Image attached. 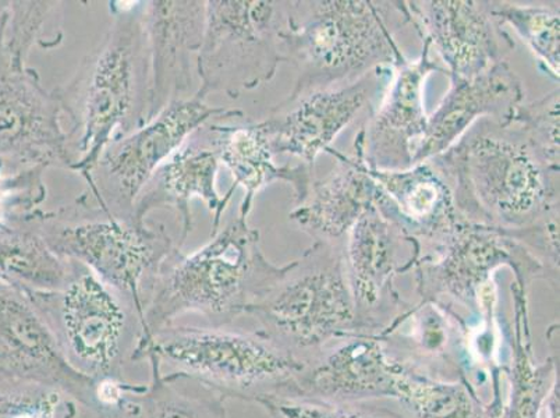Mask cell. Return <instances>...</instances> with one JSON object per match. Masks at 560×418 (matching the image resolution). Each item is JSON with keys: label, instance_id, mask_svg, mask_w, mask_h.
<instances>
[{"label": "cell", "instance_id": "6da1fadb", "mask_svg": "<svg viewBox=\"0 0 560 418\" xmlns=\"http://www.w3.org/2000/svg\"><path fill=\"white\" fill-rule=\"evenodd\" d=\"M110 2L112 20L98 47L68 83L55 90L68 116L69 171L84 176L110 141L151 120L152 78L145 2Z\"/></svg>", "mask_w": 560, "mask_h": 418}, {"label": "cell", "instance_id": "7a4b0ae2", "mask_svg": "<svg viewBox=\"0 0 560 418\" xmlns=\"http://www.w3.org/2000/svg\"><path fill=\"white\" fill-rule=\"evenodd\" d=\"M431 161L444 173L466 222L517 231L559 216V171L512 124L478 120Z\"/></svg>", "mask_w": 560, "mask_h": 418}, {"label": "cell", "instance_id": "3957f363", "mask_svg": "<svg viewBox=\"0 0 560 418\" xmlns=\"http://www.w3.org/2000/svg\"><path fill=\"white\" fill-rule=\"evenodd\" d=\"M284 271L262 253L259 232L236 217L197 252L176 246L162 263L142 315V341L177 318L198 314L211 326L246 315Z\"/></svg>", "mask_w": 560, "mask_h": 418}, {"label": "cell", "instance_id": "277c9868", "mask_svg": "<svg viewBox=\"0 0 560 418\" xmlns=\"http://www.w3.org/2000/svg\"><path fill=\"white\" fill-rule=\"evenodd\" d=\"M407 24L404 2L299 0L287 2L284 62L298 71L290 96L353 83L400 58L395 39Z\"/></svg>", "mask_w": 560, "mask_h": 418}, {"label": "cell", "instance_id": "5b68a950", "mask_svg": "<svg viewBox=\"0 0 560 418\" xmlns=\"http://www.w3.org/2000/svg\"><path fill=\"white\" fill-rule=\"evenodd\" d=\"M154 359L165 372L200 382L222 399L289 397L305 361L259 330L172 324L142 341L132 363Z\"/></svg>", "mask_w": 560, "mask_h": 418}, {"label": "cell", "instance_id": "8992f818", "mask_svg": "<svg viewBox=\"0 0 560 418\" xmlns=\"http://www.w3.org/2000/svg\"><path fill=\"white\" fill-rule=\"evenodd\" d=\"M343 244L314 242L302 257L284 265L277 282L246 311L259 333L300 359L305 351L360 333Z\"/></svg>", "mask_w": 560, "mask_h": 418}, {"label": "cell", "instance_id": "52a82bcc", "mask_svg": "<svg viewBox=\"0 0 560 418\" xmlns=\"http://www.w3.org/2000/svg\"><path fill=\"white\" fill-rule=\"evenodd\" d=\"M34 219L56 254L85 265L144 315L158 271L177 246L164 227L125 221L80 197L54 211L35 209Z\"/></svg>", "mask_w": 560, "mask_h": 418}, {"label": "cell", "instance_id": "ba28073f", "mask_svg": "<svg viewBox=\"0 0 560 418\" xmlns=\"http://www.w3.org/2000/svg\"><path fill=\"white\" fill-rule=\"evenodd\" d=\"M25 294L71 369L95 382L125 379L142 339L141 314L125 294L78 262L63 288Z\"/></svg>", "mask_w": 560, "mask_h": 418}, {"label": "cell", "instance_id": "9c48e42d", "mask_svg": "<svg viewBox=\"0 0 560 418\" xmlns=\"http://www.w3.org/2000/svg\"><path fill=\"white\" fill-rule=\"evenodd\" d=\"M509 268L513 283L528 293L536 279L559 282L521 243L502 229L462 221L444 242L425 249L415 271L421 302L466 310L482 324H495V274ZM456 313V311H455Z\"/></svg>", "mask_w": 560, "mask_h": 418}, {"label": "cell", "instance_id": "30bf717a", "mask_svg": "<svg viewBox=\"0 0 560 418\" xmlns=\"http://www.w3.org/2000/svg\"><path fill=\"white\" fill-rule=\"evenodd\" d=\"M284 28L287 2L207 0L195 95L207 101L221 93L237 100L269 83L284 63Z\"/></svg>", "mask_w": 560, "mask_h": 418}, {"label": "cell", "instance_id": "8fae6325", "mask_svg": "<svg viewBox=\"0 0 560 418\" xmlns=\"http://www.w3.org/2000/svg\"><path fill=\"white\" fill-rule=\"evenodd\" d=\"M226 112L197 95L172 102L149 124L105 147L95 165L81 176L86 188L79 197L110 216L136 222L135 202L158 167L192 131Z\"/></svg>", "mask_w": 560, "mask_h": 418}, {"label": "cell", "instance_id": "7c38bea8", "mask_svg": "<svg viewBox=\"0 0 560 418\" xmlns=\"http://www.w3.org/2000/svg\"><path fill=\"white\" fill-rule=\"evenodd\" d=\"M7 13L0 19V172L35 167L69 171L62 108L38 71L20 63L4 44Z\"/></svg>", "mask_w": 560, "mask_h": 418}, {"label": "cell", "instance_id": "4fadbf2b", "mask_svg": "<svg viewBox=\"0 0 560 418\" xmlns=\"http://www.w3.org/2000/svg\"><path fill=\"white\" fill-rule=\"evenodd\" d=\"M343 258L360 333H382L409 307L395 279L415 269L419 247L374 206L346 236Z\"/></svg>", "mask_w": 560, "mask_h": 418}, {"label": "cell", "instance_id": "5bb4252c", "mask_svg": "<svg viewBox=\"0 0 560 418\" xmlns=\"http://www.w3.org/2000/svg\"><path fill=\"white\" fill-rule=\"evenodd\" d=\"M390 73L392 68L376 69L350 84L289 95L258 121L272 154L298 158L314 171L317 158L386 84Z\"/></svg>", "mask_w": 560, "mask_h": 418}, {"label": "cell", "instance_id": "9a60e30c", "mask_svg": "<svg viewBox=\"0 0 560 418\" xmlns=\"http://www.w3.org/2000/svg\"><path fill=\"white\" fill-rule=\"evenodd\" d=\"M431 55L429 40H422L419 58L409 60L401 55L392 66L378 109L360 127L354 139V152L370 170L404 171L412 166V158L429 125L424 109L425 81L432 71L447 74Z\"/></svg>", "mask_w": 560, "mask_h": 418}, {"label": "cell", "instance_id": "2e32d148", "mask_svg": "<svg viewBox=\"0 0 560 418\" xmlns=\"http://www.w3.org/2000/svg\"><path fill=\"white\" fill-rule=\"evenodd\" d=\"M404 10L407 24L435 49L447 78H476L514 49L511 35L492 14L491 2L421 0L404 2Z\"/></svg>", "mask_w": 560, "mask_h": 418}, {"label": "cell", "instance_id": "e0dca14e", "mask_svg": "<svg viewBox=\"0 0 560 418\" xmlns=\"http://www.w3.org/2000/svg\"><path fill=\"white\" fill-rule=\"evenodd\" d=\"M305 367L293 395L330 403L394 400L405 363L380 334L358 333L320 349Z\"/></svg>", "mask_w": 560, "mask_h": 418}, {"label": "cell", "instance_id": "ac0fdd59", "mask_svg": "<svg viewBox=\"0 0 560 418\" xmlns=\"http://www.w3.org/2000/svg\"><path fill=\"white\" fill-rule=\"evenodd\" d=\"M0 374L58 387L91 410L95 381L71 369L32 299L0 279Z\"/></svg>", "mask_w": 560, "mask_h": 418}, {"label": "cell", "instance_id": "d6986e66", "mask_svg": "<svg viewBox=\"0 0 560 418\" xmlns=\"http://www.w3.org/2000/svg\"><path fill=\"white\" fill-rule=\"evenodd\" d=\"M221 165L208 120L192 131L179 150L173 152L147 182L132 209L135 221L147 223L151 212L173 209L180 222L177 246L183 247L192 231L190 204L197 198L212 213V236L221 229L223 212L234 194L228 190L222 197L218 193L217 178Z\"/></svg>", "mask_w": 560, "mask_h": 418}, {"label": "cell", "instance_id": "ffe728a7", "mask_svg": "<svg viewBox=\"0 0 560 418\" xmlns=\"http://www.w3.org/2000/svg\"><path fill=\"white\" fill-rule=\"evenodd\" d=\"M207 0H152L144 4L151 55V120L172 102L190 98L206 30Z\"/></svg>", "mask_w": 560, "mask_h": 418}, {"label": "cell", "instance_id": "44dd1931", "mask_svg": "<svg viewBox=\"0 0 560 418\" xmlns=\"http://www.w3.org/2000/svg\"><path fill=\"white\" fill-rule=\"evenodd\" d=\"M450 79L451 89L434 114L429 116L425 136L417 148L412 165L444 154L472 125L486 117L511 125L526 98L522 79L506 60L476 78Z\"/></svg>", "mask_w": 560, "mask_h": 418}, {"label": "cell", "instance_id": "7402d4cb", "mask_svg": "<svg viewBox=\"0 0 560 418\" xmlns=\"http://www.w3.org/2000/svg\"><path fill=\"white\" fill-rule=\"evenodd\" d=\"M376 186L375 207L416 242L419 256L444 242L462 221L452 188L432 161L404 171L370 170ZM419 259V258H417Z\"/></svg>", "mask_w": 560, "mask_h": 418}, {"label": "cell", "instance_id": "603a6c76", "mask_svg": "<svg viewBox=\"0 0 560 418\" xmlns=\"http://www.w3.org/2000/svg\"><path fill=\"white\" fill-rule=\"evenodd\" d=\"M149 382L124 380L95 382L96 418H229L225 399L185 375L161 370L147 359Z\"/></svg>", "mask_w": 560, "mask_h": 418}, {"label": "cell", "instance_id": "cb8c5ba5", "mask_svg": "<svg viewBox=\"0 0 560 418\" xmlns=\"http://www.w3.org/2000/svg\"><path fill=\"white\" fill-rule=\"evenodd\" d=\"M210 125L219 160L233 177L229 190L234 193L238 187L244 190L238 217L248 219L257 194L275 182H284L292 187L294 206L307 198L314 171L303 163L277 165L261 126L248 120L244 112L228 109L226 114L213 117Z\"/></svg>", "mask_w": 560, "mask_h": 418}, {"label": "cell", "instance_id": "d4e9b609", "mask_svg": "<svg viewBox=\"0 0 560 418\" xmlns=\"http://www.w3.org/2000/svg\"><path fill=\"white\" fill-rule=\"evenodd\" d=\"M325 154L334 156V171L314 178L307 198L289 218L315 242L345 243L351 228L375 206L378 186L355 152L349 156L329 147Z\"/></svg>", "mask_w": 560, "mask_h": 418}, {"label": "cell", "instance_id": "484cf974", "mask_svg": "<svg viewBox=\"0 0 560 418\" xmlns=\"http://www.w3.org/2000/svg\"><path fill=\"white\" fill-rule=\"evenodd\" d=\"M34 211L0 219V279L28 294L56 292L68 282L73 262L45 242Z\"/></svg>", "mask_w": 560, "mask_h": 418}, {"label": "cell", "instance_id": "4316f807", "mask_svg": "<svg viewBox=\"0 0 560 418\" xmlns=\"http://www.w3.org/2000/svg\"><path fill=\"white\" fill-rule=\"evenodd\" d=\"M513 338L509 396L501 418H542L545 405L559 386L557 357L538 363L533 353L528 318V293L512 282Z\"/></svg>", "mask_w": 560, "mask_h": 418}, {"label": "cell", "instance_id": "83f0119b", "mask_svg": "<svg viewBox=\"0 0 560 418\" xmlns=\"http://www.w3.org/2000/svg\"><path fill=\"white\" fill-rule=\"evenodd\" d=\"M394 400L410 418H499L472 390L466 376L450 380L405 364L396 382Z\"/></svg>", "mask_w": 560, "mask_h": 418}, {"label": "cell", "instance_id": "f1b7e54d", "mask_svg": "<svg viewBox=\"0 0 560 418\" xmlns=\"http://www.w3.org/2000/svg\"><path fill=\"white\" fill-rule=\"evenodd\" d=\"M492 14L505 27L509 25L544 66L559 80L560 12L557 4H521L491 2Z\"/></svg>", "mask_w": 560, "mask_h": 418}, {"label": "cell", "instance_id": "f546056e", "mask_svg": "<svg viewBox=\"0 0 560 418\" xmlns=\"http://www.w3.org/2000/svg\"><path fill=\"white\" fill-rule=\"evenodd\" d=\"M79 403L58 387L0 374V418H78Z\"/></svg>", "mask_w": 560, "mask_h": 418}, {"label": "cell", "instance_id": "4dcf8cb0", "mask_svg": "<svg viewBox=\"0 0 560 418\" xmlns=\"http://www.w3.org/2000/svg\"><path fill=\"white\" fill-rule=\"evenodd\" d=\"M560 91L521 105L511 121L549 167L559 171Z\"/></svg>", "mask_w": 560, "mask_h": 418}, {"label": "cell", "instance_id": "1f68e13d", "mask_svg": "<svg viewBox=\"0 0 560 418\" xmlns=\"http://www.w3.org/2000/svg\"><path fill=\"white\" fill-rule=\"evenodd\" d=\"M59 2H9L4 44L9 54L20 63L27 62L35 44L45 47L43 35L50 14Z\"/></svg>", "mask_w": 560, "mask_h": 418}, {"label": "cell", "instance_id": "d6a6232c", "mask_svg": "<svg viewBox=\"0 0 560 418\" xmlns=\"http://www.w3.org/2000/svg\"><path fill=\"white\" fill-rule=\"evenodd\" d=\"M272 418H404L366 403H330L304 397H269L258 402Z\"/></svg>", "mask_w": 560, "mask_h": 418}, {"label": "cell", "instance_id": "836d02e7", "mask_svg": "<svg viewBox=\"0 0 560 418\" xmlns=\"http://www.w3.org/2000/svg\"><path fill=\"white\" fill-rule=\"evenodd\" d=\"M542 418H559V386L555 387L552 395L549 396Z\"/></svg>", "mask_w": 560, "mask_h": 418}, {"label": "cell", "instance_id": "e575fe53", "mask_svg": "<svg viewBox=\"0 0 560 418\" xmlns=\"http://www.w3.org/2000/svg\"><path fill=\"white\" fill-rule=\"evenodd\" d=\"M9 7V2H4V0H0V19L3 18V14L7 13Z\"/></svg>", "mask_w": 560, "mask_h": 418}]
</instances>
